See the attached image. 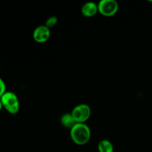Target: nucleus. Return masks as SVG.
Listing matches in <instances>:
<instances>
[{
    "mask_svg": "<svg viewBox=\"0 0 152 152\" xmlns=\"http://www.w3.org/2000/svg\"><path fill=\"white\" fill-rule=\"evenodd\" d=\"M98 10L105 16H111L117 13L119 4L115 0H102L98 4Z\"/></svg>",
    "mask_w": 152,
    "mask_h": 152,
    "instance_id": "20e7f679",
    "label": "nucleus"
},
{
    "mask_svg": "<svg viewBox=\"0 0 152 152\" xmlns=\"http://www.w3.org/2000/svg\"><path fill=\"white\" fill-rule=\"evenodd\" d=\"M50 31L45 25H40L34 30L33 33V38L37 42L45 43L49 39Z\"/></svg>",
    "mask_w": 152,
    "mask_h": 152,
    "instance_id": "39448f33",
    "label": "nucleus"
},
{
    "mask_svg": "<svg viewBox=\"0 0 152 152\" xmlns=\"http://www.w3.org/2000/svg\"><path fill=\"white\" fill-rule=\"evenodd\" d=\"M99 152H114L113 144L108 140H102L98 144Z\"/></svg>",
    "mask_w": 152,
    "mask_h": 152,
    "instance_id": "6e6552de",
    "label": "nucleus"
},
{
    "mask_svg": "<svg viewBox=\"0 0 152 152\" xmlns=\"http://www.w3.org/2000/svg\"><path fill=\"white\" fill-rule=\"evenodd\" d=\"M6 90V86L5 83H4V81L2 80V79L0 77V98L4 95V94L5 93Z\"/></svg>",
    "mask_w": 152,
    "mask_h": 152,
    "instance_id": "9d476101",
    "label": "nucleus"
},
{
    "mask_svg": "<svg viewBox=\"0 0 152 152\" xmlns=\"http://www.w3.org/2000/svg\"><path fill=\"white\" fill-rule=\"evenodd\" d=\"M57 22H58L57 17L55 16H52L47 19V21L45 22V26L48 27V28L50 29V28H53V26H55L56 24L57 23Z\"/></svg>",
    "mask_w": 152,
    "mask_h": 152,
    "instance_id": "1a4fd4ad",
    "label": "nucleus"
},
{
    "mask_svg": "<svg viewBox=\"0 0 152 152\" xmlns=\"http://www.w3.org/2000/svg\"><path fill=\"white\" fill-rule=\"evenodd\" d=\"M2 104H1V100H0V111H1V108H2Z\"/></svg>",
    "mask_w": 152,
    "mask_h": 152,
    "instance_id": "9b49d317",
    "label": "nucleus"
},
{
    "mask_svg": "<svg viewBox=\"0 0 152 152\" xmlns=\"http://www.w3.org/2000/svg\"><path fill=\"white\" fill-rule=\"evenodd\" d=\"M91 110L86 104H80L74 107L71 114L77 123H85L91 117Z\"/></svg>",
    "mask_w": 152,
    "mask_h": 152,
    "instance_id": "7ed1b4c3",
    "label": "nucleus"
},
{
    "mask_svg": "<svg viewBox=\"0 0 152 152\" xmlns=\"http://www.w3.org/2000/svg\"><path fill=\"white\" fill-rule=\"evenodd\" d=\"M2 106L10 114H16L19 112V102L16 94L11 91H7L0 98Z\"/></svg>",
    "mask_w": 152,
    "mask_h": 152,
    "instance_id": "f03ea898",
    "label": "nucleus"
},
{
    "mask_svg": "<svg viewBox=\"0 0 152 152\" xmlns=\"http://www.w3.org/2000/svg\"><path fill=\"white\" fill-rule=\"evenodd\" d=\"M60 122L61 124H62V126H63V127L70 129H72V128L77 124V123H76L74 117H73L71 113V114L66 113V114H63V115L62 116V117H61Z\"/></svg>",
    "mask_w": 152,
    "mask_h": 152,
    "instance_id": "0eeeda50",
    "label": "nucleus"
},
{
    "mask_svg": "<svg viewBox=\"0 0 152 152\" xmlns=\"http://www.w3.org/2000/svg\"><path fill=\"white\" fill-rule=\"evenodd\" d=\"M91 135L90 128L85 123H77L71 129V137L77 145H86L90 140Z\"/></svg>",
    "mask_w": 152,
    "mask_h": 152,
    "instance_id": "f257e3e1",
    "label": "nucleus"
},
{
    "mask_svg": "<svg viewBox=\"0 0 152 152\" xmlns=\"http://www.w3.org/2000/svg\"><path fill=\"white\" fill-rule=\"evenodd\" d=\"M98 11H99L98 4L93 2V1L86 3L82 7V13L83 14V16H86V17L94 16V15L96 14Z\"/></svg>",
    "mask_w": 152,
    "mask_h": 152,
    "instance_id": "423d86ee",
    "label": "nucleus"
}]
</instances>
